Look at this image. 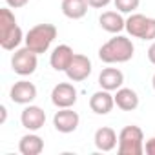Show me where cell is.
<instances>
[{
  "instance_id": "6da1fadb",
  "label": "cell",
  "mask_w": 155,
  "mask_h": 155,
  "mask_svg": "<svg viewBox=\"0 0 155 155\" xmlns=\"http://www.w3.org/2000/svg\"><path fill=\"white\" fill-rule=\"evenodd\" d=\"M135 53V46L128 37L117 35L113 38H110L106 44L101 46L99 49V58L106 64H122L133 58Z\"/></svg>"
},
{
  "instance_id": "7a4b0ae2",
  "label": "cell",
  "mask_w": 155,
  "mask_h": 155,
  "mask_svg": "<svg viewBox=\"0 0 155 155\" xmlns=\"http://www.w3.org/2000/svg\"><path fill=\"white\" fill-rule=\"evenodd\" d=\"M24 33L17 24V18L9 8L0 9V46L6 51H13L24 40Z\"/></svg>"
},
{
  "instance_id": "3957f363",
  "label": "cell",
  "mask_w": 155,
  "mask_h": 155,
  "mask_svg": "<svg viewBox=\"0 0 155 155\" xmlns=\"http://www.w3.org/2000/svg\"><path fill=\"white\" fill-rule=\"evenodd\" d=\"M55 38H57V28L53 24H37L26 33L24 42L31 51L42 55L51 48Z\"/></svg>"
},
{
  "instance_id": "277c9868",
  "label": "cell",
  "mask_w": 155,
  "mask_h": 155,
  "mask_svg": "<svg viewBox=\"0 0 155 155\" xmlns=\"http://www.w3.org/2000/svg\"><path fill=\"white\" fill-rule=\"evenodd\" d=\"M119 153L120 155H142L144 153V133L139 126H126L119 133Z\"/></svg>"
},
{
  "instance_id": "5b68a950",
  "label": "cell",
  "mask_w": 155,
  "mask_h": 155,
  "mask_svg": "<svg viewBox=\"0 0 155 155\" xmlns=\"http://www.w3.org/2000/svg\"><path fill=\"white\" fill-rule=\"evenodd\" d=\"M128 35L140 40H155V18L144 17L140 13H131L126 18Z\"/></svg>"
},
{
  "instance_id": "8992f818",
  "label": "cell",
  "mask_w": 155,
  "mask_h": 155,
  "mask_svg": "<svg viewBox=\"0 0 155 155\" xmlns=\"http://www.w3.org/2000/svg\"><path fill=\"white\" fill-rule=\"evenodd\" d=\"M38 55L35 51H31L28 46L26 48H20L13 53L11 57V68L17 75L20 77H28V75H33L37 71V66H38Z\"/></svg>"
},
{
  "instance_id": "52a82bcc",
  "label": "cell",
  "mask_w": 155,
  "mask_h": 155,
  "mask_svg": "<svg viewBox=\"0 0 155 155\" xmlns=\"http://www.w3.org/2000/svg\"><path fill=\"white\" fill-rule=\"evenodd\" d=\"M91 69H93L91 60H90L86 55L75 53L71 64L68 66V69H66L64 73L68 75V79H69L71 82H82V81H86L88 77L91 75Z\"/></svg>"
},
{
  "instance_id": "ba28073f",
  "label": "cell",
  "mask_w": 155,
  "mask_h": 155,
  "mask_svg": "<svg viewBox=\"0 0 155 155\" xmlns=\"http://www.w3.org/2000/svg\"><path fill=\"white\" fill-rule=\"evenodd\" d=\"M77 97H79V93L71 82H60L51 91V102L57 108H73Z\"/></svg>"
},
{
  "instance_id": "9c48e42d",
  "label": "cell",
  "mask_w": 155,
  "mask_h": 155,
  "mask_svg": "<svg viewBox=\"0 0 155 155\" xmlns=\"http://www.w3.org/2000/svg\"><path fill=\"white\" fill-rule=\"evenodd\" d=\"M79 122H81L79 113L73 111L71 108H58V111L53 117V126L60 133H73L79 128Z\"/></svg>"
},
{
  "instance_id": "30bf717a",
  "label": "cell",
  "mask_w": 155,
  "mask_h": 155,
  "mask_svg": "<svg viewBox=\"0 0 155 155\" xmlns=\"http://www.w3.org/2000/svg\"><path fill=\"white\" fill-rule=\"evenodd\" d=\"M9 97L15 104H31L37 99V86L29 81H18L11 86Z\"/></svg>"
},
{
  "instance_id": "8fae6325",
  "label": "cell",
  "mask_w": 155,
  "mask_h": 155,
  "mask_svg": "<svg viewBox=\"0 0 155 155\" xmlns=\"http://www.w3.org/2000/svg\"><path fill=\"white\" fill-rule=\"evenodd\" d=\"M20 122L26 130L29 131H38L40 128H44L46 124V111L38 106H31L28 104L22 113H20Z\"/></svg>"
},
{
  "instance_id": "7c38bea8",
  "label": "cell",
  "mask_w": 155,
  "mask_h": 155,
  "mask_svg": "<svg viewBox=\"0 0 155 155\" xmlns=\"http://www.w3.org/2000/svg\"><path fill=\"white\" fill-rule=\"evenodd\" d=\"M113 106H115V97L108 90L95 91L91 95V99H90V108L97 115H108L113 110Z\"/></svg>"
},
{
  "instance_id": "4fadbf2b",
  "label": "cell",
  "mask_w": 155,
  "mask_h": 155,
  "mask_svg": "<svg viewBox=\"0 0 155 155\" xmlns=\"http://www.w3.org/2000/svg\"><path fill=\"white\" fill-rule=\"evenodd\" d=\"M124 84V73L119 68H104L99 75V86L108 91H117Z\"/></svg>"
},
{
  "instance_id": "5bb4252c",
  "label": "cell",
  "mask_w": 155,
  "mask_h": 155,
  "mask_svg": "<svg viewBox=\"0 0 155 155\" xmlns=\"http://www.w3.org/2000/svg\"><path fill=\"white\" fill-rule=\"evenodd\" d=\"M73 57H75L73 49H71L68 44H60V46H57V48L51 51L49 64H51V68H53L55 71H66L68 66L71 64Z\"/></svg>"
},
{
  "instance_id": "9a60e30c",
  "label": "cell",
  "mask_w": 155,
  "mask_h": 155,
  "mask_svg": "<svg viewBox=\"0 0 155 155\" xmlns=\"http://www.w3.org/2000/svg\"><path fill=\"white\" fill-rule=\"evenodd\" d=\"M93 142H95V148L97 150H101V151H111L119 144V137H117V133H115L113 128L102 126V128H99L95 131Z\"/></svg>"
},
{
  "instance_id": "2e32d148",
  "label": "cell",
  "mask_w": 155,
  "mask_h": 155,
  "mask_svg": "<svg viewBox=\"0 0 155 155\" xmlns=\"http://www.w3.org/2000/svg\"><path fill=\"white\" fill-rule=\"evenodd\" d=\"M99 24L108 33H120L122 29H126V20L122 18L120 11H104L99 17Z\"/></svg>"
},
{
  "instance_id": "e0dca14e",
  "label": "cell",
  "mask_w": 155,
  "mask_h": 155,
  "mask_svg": "<svg viewBox=\"0 0 155 155\" xmlns=\"http://www.w3.org/2000/svg\"><path fill=\"white\" fill-rule=\"evenodd\" d=\"M113 97H115L117 108H120L122 111H133L139 106V95L131 88H119Z\"/></svg>"
},
{
  "instance_id": "ac0fdd59",
  "label": "cell",
  "mask_w": 155,
  "mask_h": 155,
  "mask_svg": "<svg viewBox=\"0 0 155 155\" xmlns=\"http://www.w3.org/2000/svg\"><path fill=\"white\" fill-rule=\"evenodd\" d=\"M88 0H62V13L71 20H79L88 13Z\"/></svg>"
},
{
  "instance_id": "d6986e66",
  "label": "cell",
  "mask_w": 155,
  "mask_h": 155,
  "mask_svg": "<svg viewBox=\"0 0 155 155\" xmlns=\"http://www.w3.org/2000/svg\"><path fill=\"white\" fill-rule=\"evenodd\" d=\"M18 150H20L22 155H38L44 150V140L37 133H28V135H24L20 139Z\"/></svg>"
},
{
  "instance_id": "ffe728a7",
  "label": "cell",
  "mask_w": 155,
  "mask_h": 155,
  "mask_svg": "<svg viewBox=\"0 0 155 155\" xmlns=\"http://www.w3.org/2000/svg\"><path fill=\"white\" fill-rule=\"evenodd\" d=\"M113 4L120 13H133L139 8L140 0H113Z\"/></svg>"
},
{
  "instance_id": "44dd1931",
  "label": "cell",
  "mask_w": 155,
  "mask_h": 155,
  "mask_svg": "<svg viewBox=\"0 0 155 155\" xmlns=\"http://www.w3.org/2000/svg\"><path fill=\"white\" fill-rule=\"evenodd\" d=\"M110 2H111V0H88L90 8H95V9H102V8H106Z\"/></svg>"
},
{
  "instance_id": "7402d4cb",
  "label": "cell",
  "mask_w": 155,
  "mask_h": 155,
  "mask_svg": "<svg viewBox=\"0 0 155 155\" xmlns=\"http://www.w3.org/2000/svg\"><path fill=\"white\" fill-rule=\"evenodd\" d=\"M144 151H146L148 155H155V137H151V139L146 140V144H144Z\"/></svg>"
},
{
  "instance_id": "603a6c76",
  "label": "cell",
  "mask_w": 155,
  "mask_h": 155,
  "mask_svg": "<svg viewBox=\"0 0 155 155\" xmlns=\"http://www.w3.org/2000/svg\"><path fill=\"white\" fill-rule=\"evenodd\" d=\"M6 2H8L9 8H15V9H17V8H24L29 0H6Z\"/></svg>"
},
{
  "instance_id": "cb8c5ba5",
  "label": "cell",
  "mask_w": 155,
  "mask_h": 155,
  "mask_svg": "<svg viewBox=\"0 0 155 155\" xmlns=\"http://www.w3.org/2000/svg\"><path fill=\"white\" fill-rule=\"evenodd\" d=\"M148 60L155 66V40H153V44L148 48Z\"/></svg>"
},
{
  "instance_id": "d4e9b609",
  "label": "cell",
  "mask_w": 155,
  "mask_h": 155,
  "mask_svg": "<svg viewBox=\"0 0 155 155\" xmlns=\"http://www.w3.org/2000/svg\"><path fill=\"white\" fill-rule=\"evenodd\" d=\"M0 111H2V120H0V122H6V117H8V108L6 106H0Z\"/></svg>"
},
{
  "instance_id": "484cf974",
  "label": "cell",
  "mask_w": 155,
  "mask_h": 155,
  "mask_svg": "<svg viewBox=\"0 0 155 155\" xmlns=\"http://www.w3.org/2000/svg\"><path fill=\"white\" fill-rule=\"evenodd\" d=\"M151 86H153V90H155V73H153V79H151Z\"/></svg>"
}]
</instances>
